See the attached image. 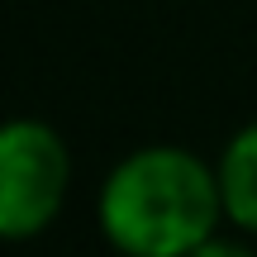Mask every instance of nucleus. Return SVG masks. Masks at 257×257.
<instances>
[{"label":"nucleus","instance_id":"obj_2","mask_svg":"<svg viewBox=\"0 0 257 257\" xmlns=\"http://www.w3.org/2000/svg\"><path fill=\"white\" fill-rule=\"evenodd\" d=\"M67 195V148L48 124H0V238H34Z\"/></svg>","mask_w":257,"mask_h":257},{"label":"nucleus","instance_id":"obj_4","mask_svg":"<svg viewBox=\"0 0 257 257\" xmlns=\"http://www.w3.org/2000/svg\"><path fill=\"white\" fill-rule=\"evenodd\" d=\"M186 257H252V252L238 248V243H224V238H205L200 248H191Z\"/></svg>","mask_w":257,"mask_h":257},{"label":"nucleus","instance_id":"obj_1","mask_svg":"<svg viewBox=\"0 0 257 257\" xmlns=\"http://www.w3.org/2000/svg\"><path fill=\"white\" fill-rule=\"evenodd\" d=\"M224 214L219 176L181 148H143L110 172L100 229L128 257H186Z\"/></svg>","mask_w":257,"mask_h":257},{"label":"nucleus","instance_id":"obj_3","mask_svg":"<svg viewBox=\"0 0 257 257\" xmlns=\"http://www.w3.org/2000/svg\"><path fill=\"white\" fill-rule=\"evenodd\" d=\"M219 195H224V214L257 233V124L229 143L219 162Z\"/></svg>","mask_w":257,"mask_h":257}]
</instances>
